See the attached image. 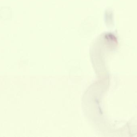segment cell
<instances>
[{"label": "cell", "mask_w": 137, "mask_h": 137, "mask_svg": "<svg viewBox=\"0 0 137 137\" xmlns=\"http://www.w3.org/2000/svg\"><path fill=\"white\" fill-rule=\"evenodd\" d=\"M11 14L9 8H3L0 10V17L3 19H7L11 17Z\"/></svg>", "instance_id": "obj_1"}]
</instances>
